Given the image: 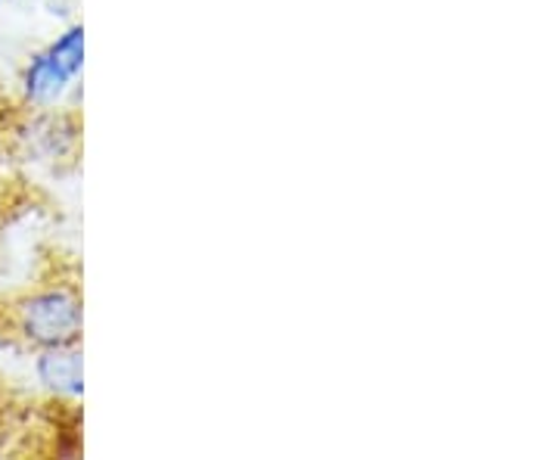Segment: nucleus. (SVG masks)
<instances>
[{"mask_svg":"<svg viewBox=\"0 0 559 460\" xmlns=\"http://www.w3.org/2000/svg\"><path fill=\"white\" fill-rule=\"evenodd\" d=\"M0 215H3V197H0Z\"/></svg>","mask_w":559,"mask_h":460,"instance_id":"nucleus-4","label":"nucleus"},{"mask_svg":"<svg viewBox=\"0 0 559 460\" xmlns=\"http://www.w3.org/2000/svg\"><path fill=\"white\" fill-rule=\"evenodd\" d=\"M13 327L35 349L79 345L81 340V293L69 283L44 286L13 305Z\"/></svg>","mask_w":559,"mask_h":460,"instance_id":"nucleus-1","label":"nucleus"},{"mask_svg":"<svg viewBox=\"0 0 559 460\" xmlns=\"http://www.w3.org/2000/svg\"><path fill=\"white\" fill-rule=\"evenodd\" d=\"M38 377L44 386L62 396H79L81 392V352L75 345L60 349H44L38 358Z\"/></svg>","mask_w":559,"mask_h":460,"instance_id":"nucleus-3","label":"nucleus"},{"mask_svg":"<svg viewBox=\"0 0 559 460\" xmlns=\"http://www.w3.org/2000/svg\"><path fill=\"white\" fill-rule=\"evenodd\" d=\"M81 50H84V38L81 28H72L60 44H53L28 72V94L35 101H50L62 91V84L75 79L81 69Z\"/></svg>","mask_w":559,"mask_h":460,"instance_id":"nucleus-2","label":"nucleus"},{"mask_svg":"<svg viewBox=\"0 0 559 460\" xmlns=\"http://www.w3.org/2000/svg\"><path fill=\"white\" fill-rule=\"evenodd\" d=\"M0 128H3V125H0Z\"/></svg>","mask_w":559,"mask_h":460,"instance_id":"nucleus-5","label":"nucleus"}]
</instances>
